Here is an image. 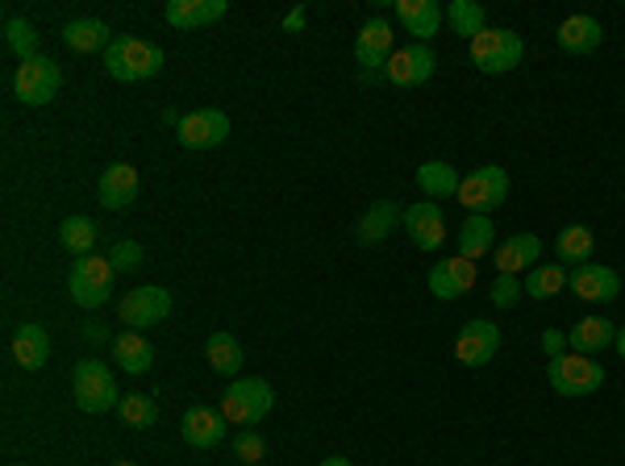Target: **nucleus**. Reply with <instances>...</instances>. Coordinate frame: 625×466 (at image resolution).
Here are the masks:
<instances>
[{
  "label": "nucleus",
  "mask_w": 625,
  "mask_h": 466,
  "mask_svg": "<svg viewBox=\"0 0 625 466\" xmlns=\"http://www.w3.org/2000/svg\"><path fill=\"white\" fill-rule=\"evenodd\" d=\"M488 296H493L496 308H517V300L526 296V288H521V280H517V275H496L493 292H488Z\"/></svg>",
  "instance_id": "nucleus-37"
},
{
  "label": "nucleus",
  "mask_w": 625,
  "mask_h": 466,
  "mask_svg": "<svg viewBox=\"0 0 625 466\" xmlns=\"http://www.w3.org/2000/svg\"><path fill=\"white\" fill-rule=\"evenodd\" d=\"M526 55V42L521 34H513L505 25H488L479 37H472V63L484 75H505L513 72Z\"/></svg>",
  "instance_id": "nucleus-4"
},
{
  "label": "nucleus",
  "mask_w": 625,
  "mask_h": 466,
  "mask_svg": "<svg viewBox=\"0 0 625 466\" xmlns=\"http://www.w3.org/2000/svg\"><path fill=\"white\" fill-rule=\"evenodd\" d=\"M592 246H596V238H592L588 225H568L554 238V259L563 262V267H584V262H592Z\"/></svg>",
  "instance_id": "nucleus-28"
},
{
  "label": "nucleus",
  "mask_w": 625,
  "mask_h": 466,
  "mask_svg": "<svg viewBox=\"0 0 625 466\" xmlns=\"http://www.w3.org/2000/svg\"><path fill=\"white\" fill-rule=\"evenodd\" d=\"M434 72H438L434 51H430V46H421V42L405 46V51H392V58L384 63V75H388L397 88H417V84H425Z\"/></svg>",
  "instance_id": "nucleus-12"
},
{
  "label": "nucleus",
  "mask_w": 625,
  "mask_h": 466,
  "mask_svg": "<svg viewBox=\"0 0 625 466\" xmlns=\"http://www.w3.org/2000/svg\"><path fill=\"white\" fill-rule=\"evenodd\" d=\"M46 355H51V337H46L42 325H21L18 334H13V358H18V367L42 371V367H46Z\"/></svg>",
  "instance_id": "nucleus-26"
},
{
  "label": "nucleus",
  "mask_w": 625,
  "mask_h": 466,
  "mask_svg": "<svg viewBox=\"0 0 625 466\" xmlns=\"http://www.w3.org/2000/svg\"><path fill=\"white\" fill-rule=\"evenodd\" d=\"M114 267H109V259H79L76 267H72V275H67V292H72V300L76 304H84V308H100L105 300L114 296Z\"/></svg>",
  "instance_id": "nucleus-8"
},
{
  "label": "nucleus",
  "mask_w": 625,
  "mask_h": 466,
  "mask_svg": "<svg viewBox=\"0 0 625 466\" xmlns=\"http://www.w3.org/2000/svg\"><path fill=\"white\" fill-rule=\"evenodd\" d=\"M505 196H509V171L505 167H475L459 184V205L472 217H493L496 208L505 205Z\"/></svg>",
  "instance_id": "nucleus-5"
},
{
  "label": "nucleus",
  "mask_w": 625,
  "mask_h": 466,
  "mask_svg": "<svg viewBox=\"0 0 625 466\" xmlns=\"http://www.w3.org/2000/svg\"><path fill=\"white\" fill-rule=\"evenodd\" d=\"M459 171L451 163H442V159H430V163H421L417 167V187L430 196V201H446V196H459Z\"/></svg>",
  "instance_id": "nucleus-27"
},
{
  "label": "nucleus",
  "mask_w": 625,
  "mask_h": 466,
  "mask_svg": "<svg viewBox=\"0 0 625 466\" xmlns=\"http://www.w3.org/2000/svg\"><path fill=\"white\" fill-rule=\"evenodd\" d=\"M446 21L455 25V34L479 37L488 30V9H484L479 0H451V4H446Z\"/></svg>",
  "instance_id": "nucleus-31"
},
{
  "label": "nucleus",
  "mask_w": 625,
  "mask_h": 466,
  "mask_svg": "<svg viewBox=\"0 0 625 466\" xmlns=\"http://www.w3.org/2000/svg\"><path fill=\"white\" fill-rule=\"evenodd\" d=\"M180 433H184V442H188V446L208 449V446H217V442H226V416H222V409H205V404H196V409L184 412Z\"/></svg>",
  "instance_id": "nucleus-18"
},
{
  "label": "nucleus",
  "mask_w": 625,
  "mask_h": 466,
  "mask_svg": "<svg viewBox=\"0 0 625 466\" xmlns=\"http://www.w3.org/2000/svg\"><path fill=\"white\" fill-rule=\"evenodd\" d=\"M617 342V325L608 317H584L575 321V329L568 334V346L575 350V355H601L605 346H613Z\"/></svg>",
  "instance_id": "nucleus-22"
},
{
  "label": "nucleus",
  "mask_w": 625,
  "mask_h": 466,
  "mask_svg": "<svg viewBox=\"0 0 625 466\" xmlns=\"http://www.w3.org/2000/svg\"><path fill=\"white\" fill-rule=\"evenodd\" d=\"M229 138V117L222 109H196L180 121V147L184 150H213Z\"/></svg>",
  "instance_id": "nucleus-11"
},
{
  "label": "nucleus",
  "mask_w": 625,
  "mask_h": 466,
  "mask_svg": "<svg viewBox=\"0 0 625 466\" xmlns=\"http://www.w3.org/2000/svg\"><path fill=\"white\" fill-rule=\"evenodd\" d=\"M114 412L121 416V425H130V430H154L159 425V409H154L151 395H121V404Z\"/></svg>",
  "instance_id": "nucleus-34"
},
{
  "label": "nucleus",
  "mask_w": 625,
  "mask_h": 466,
  "mask_svg": "<svg viewBox=\"0 0 625 466\" xmlns=\"http://www.w3.org/2000/svg\"><path fill=\"white\" fill-rule=\"evenodd\" d=\"M276 409V392L267 379H234L222 395V416L229 425H259L267 412Z\"/></svg>",
  "instance_id": "nucleus-3"
},
{
  "label": "nucleus",
  "mask_w": 625,
  "mask_h": 466,
  "mask_svg": "<svg viewBox=\"0 0 625 466\" xmlns=\"http://www.w3.org/2000/svg\"><path fill=\"white\" fill-rule=\"evenodd\" d=\"M234 454H238L243 463H259V458L267 454L263 437H259V433H238V442H234Z\"/></svg>",
  "instance_id": "nucleus-39"
},
{
  "label": "nucleus",
  "mask_w": 625,
  "mask_h": 466,
  "mask_svg": "<svg viewBox=\"0 0 625 466\" xmlns=\"http://www.w3.org/2000/svg\"><path fill=\"white\" fill-rule=\"evenodd\" d=\"M405 234L413 238L417 250H438L446 242V217L434 201H417V205L405 208Z\"/></svg>",
  "instance_id": "nucleus-14"
},
{
  "label": "nucleus",
  "mask_w": 625,
  "mask_h": 466,
  "mask_svg": "<svg viewBox=\"0 0 625 466\" xmlns=\"http://www.w3.org/2000/svg\"><path fill=\"white\" fill-rule=\"evenodd\" d=\"M322 466H355V463H351V458H338V454H334V458H325Z\"/></svg>",
  "instance_id": "nucleus-45"
},
{
  "label": "nucleus",
  "mask_w": 625,
  "mask_h": 466,
  "mask_svg": "<svg viewBox=\"0 0 625 466\" xmlns=\"http://www.w3.org/2000/svg\"><path fill=\"white\" fill-rule=\"evenodd\" d=\"M613 346H617V355L625 358V325H617V342H613Z\"/></svg>",
  "instance_id": "nucleus-44"
},
{
  "label": "nucleus",
  "mask_w": 625,
  "mask_h": 466,
  "mask_svg": "<svg viewBox=\"0 0 625 466\" xmlns=\"http://www.w3.org/2000/svg\"><path fill=\"white\" fill-rule=\"evenodd\" d=\"M84 337H88V342H105V337H109V329H105L100 321H93V325H84Z\"/></svg>",
  "instance_id": "nucleus-42"
},
{
  "label": "nucleus",
  "mask_w": 625,
  "mask_h": 466,
  "mask_svg": "<svg viewBox=\"0 0 625 466\" xmlns=\"http://www.w3.org/2000/svg\"><path fill=\"white\" fill-rule=\"evenodd\" d=\"M397 225H405V208H400L397 201H376V205L359 217V225H355V238H359L363 246H379Z\"/></svg>",
  "instance_id": "nucleus-19"
},
{
  "label": "nucleus",
  "mask_w": 625,
  "mask_h": 466,
  "mask_svg": "<svg viewBox=\"0 0 625 466\" xmlns=\"http://www.w3.org/2000/svg\"><path fill=\"white\" fill-rule=\"evenodd\" d=\"M601 21L588 18V13H575L559 25V46L568 51V55H592L596 46H601Z\"/></svg>",
  "instance_id": "nucleus-24"
},
{
  "label": "nucleus",
  "mask_w": 625,
  "mask_h": 466,
  "mask_svg": "<svg viewBox=\"0 0 625 466\" xmlns=\"http://www.w3.org/2000/svg\"><path fill=\"white\" fill-rule=\"evenodd\" d=\"M521 288H526V296L530 300H550L568 288V271H563L559 262H554V267H534Z\"/></svg>",
  "instance_id": "nucleus-35"
},
{
  "label": "nucleus",
  "mask_w": 625,
  "mask_h": 466,
  "mask_svg": "<svg viewBox=\"0 0 625 466\" xmlns=\"http://www.w3.org/2000/svg\"><path fill=\"white\" fill-rule=\"evenodd\" d=\"M114 466H138V463H114Z\"/></svg>",
  "instance_id": "nucleus-46"
},
{
  "label": "nucleus",
  "mask_w": 625,
  "mask_h": 466,
  "mask_svg": "<svg viewBox=\"0 0 625 466\" xmlns=\"http://www.w3.org/2000/svg\"><path fill=\"white\" fill-rule=\"evenodd\" d=\"M114 358L130 375H147L154 367V346L142 334H121L114 337Z\"/></svg>",
  "instance_id": "nucleus-29"
},
{
  "label": "nucleus",
  "mask_w": 625,
  "mask_h": 466,
  "mask_svg": "<svg viewBox=\"0 0 625 466\" xmlns=\"http://www.w3.org/2000/svg\"><path fill=\"white\" fill-rule=\"evenodd\" d=\"M105 72L121 84H142L163 72V51L142 37H114V46L105 51Z\"/></svg>",
  "instance_id": "nucleus-1"
},
{
  "label": "nucleus",
  "mask_w": 625,
  "mask_h": 466,
  "mask_svg": "<svg viewBox=\"0 0 625 466\" xmlns=\"http://www.w3.org/2000/svg\"><path fill=\"white\" fill-rule=\"evenodd\" d=\"M58 84H63V72H58V63H51L46 55L25 58L18 72H13V93H18V100L21 105H30V109L51 105L58 93Z\"/></svg>",
  "instance_id": "nucleus-7"
},
{
  "label": "nucleus",
  "mask_w": 625,
  "mask_h": 466,
  "mask_svg": "<svg viewBox=\"0 0 625 466\" xmlns=\"http://www.w3.org/2000/svg\"><path fill=\"white\" fill-rule=\"evenodd\" d=\"M493 217H467L463 229H459V259H484L488 250H493Z\"/></svg>",
  "instance_id": "nucleus-30"
},
{
  "label": "nucleus",
  "mask_w": 625,
  "mask_h": 466,
  "mask_svg": "<svg viewBox=\"0 0 625 466\" xmlns=\"http://www.w3.org/2000/svg\"><path fill=\"white\" fill-rule=\"evenodd\" d=\"M538 254H542V238L538 234H513V238H505V242L496 246L493 259L500 275H517L521 267H534Z\"/></svg>",
  "instance_id": "nucleus-21"
},
{
  "label": "nucleus",
  "mask_w": 625,
  "mask_h": 466,
  "mask_svg": "<svg viewBox=\"0 0 625 466\" xmlns=\"http://www.w3.org/2000/svg\"><path fill=\"white\" fill-rule=\"evenodd\" d=\"M4 42H9V51L25 63V58H34L39 55V30L30 25V21H21V18H9L4 21Z\"/></svg>",
  "instance_id": "nucleus-36"
},
{
  "label": "nucleus",
  "mask_w": 625,
  "mask_h": 466,
  "mask_svg": "<svg viewBox=\"0 0 625 466\" xmlns=\"http://www.w3.org/2000/svg\"><path fill=\"white\" fill-rule=\"evenodd\" d=\"M397 18L405 25V34H413L421 46H430V37L438 34L446 13H442L438 0H397Z\"/></svg>",
  "instance_id": "nucleus-17"
},
{
  "label": "nucleus",
  "mask_w": 625,
  "mask_h": 466,
  "mask_svg": "<svg viewBox=\"0 0 625 466\" xmlns=\"http://www.w3.org/2000/svg\"><path fill=\"white\" fill-rule=\"evenodd\" d=\"M304 18H309L304 9H297V13H288V18H284V30H288V34H297V30H304Z\"/></svg>",
  "instance_id": "nucleus-41"
},
{
  "label": "nucleus",
  "mask_w": 625,
  "mask_h": 466,
  "mask_svg": "<svg viewBox=\"0 0 625 466\" xmlns=\"http://www.w3.org/2000/svg\"><path fill=\"white\" fill-rule=\"evenodd\" d=\"M168 21L175 30H196V25H213L226 18V0H168Z\"/></svg>",
  "instance_id": "nucleus-23"
},
{
  "label": "nucleus",
  "mask_w": 625,
  "mask_h": 466,
  "mask_svg": "<svg viewBox=\"0 0 625 466\" xmlns=\"http://www.w3.org/2000/svg\"><path fill=\"white\" fill-rule=\"evenodd\" d=\"M163 121H168V126H175V130H180V121H184V117H180V112H175V109H163Z\"/></svg>",
  "instance_id": "nucleus-43"
},
{
  "label": "nucleus",
  "mask_w": 625,
  "mask_h": 466,
  "mask_svg": "<svg viewBox=\"0 0 625 466\" xmlns=\"http://www.w3.org/2000/svg\"><path fill=\"white\" fill-rule=\"evenodd\" d=\"M109 267H114V271H138V267H142V246L117 242L114 250H109Z\"/></svg>",
  "instance_id": "nucleus-38"
},
{
  "label": "nucleus",
  "mask_w": 625,
  "mask_h": 466,
  "mask_svg": "<svg viewBox=\"0 0 625 466\" xmlns=\"http://www.w3.org/2000/svg\"><path fill=\"white\" fill-rule=\"evenodd\" d=\"M568 288L580 300H592V304H613L622 296V275L613 267H596V262H584L568 275Z\"/></svg>",
  "instance_id": "nucleus-13"
},
{
  "label": "nucleus",
  "mask_w": 625,
  "mask_h": 466,
  "mask_svg": "<svg viewBox=\"0 0 625 466\" xmlns=\"http://www.w3.org/2000/svg\"><path fill=\"white\" fill-rule=\"evenodd\" d=\"M96 196H100V205L121 213V208H130L138 201V167L130 163H114V167H105L100 175V184H96Z\"/></svg>",
  "instance_id": "nucleus-15"
},
{
  "label": "nucleus",
  "mask_w": 625,
  "mask_h": 466,
  "mask_svg": "<svg viewBox=\"0 0 625 466\" xmlns=\"http://www.w3.org/2000/svg\"><path fill=\"white\" fill-rule=\"evenodd\" d=\"M117 313H121V321L130 325V329H151V325H159V321H168L171 313V292L168 288H133V292H126V300L117 304Z\"/></svg>",
  "instance_id": "nucleus-9"
},
{
  "label": "nucleus",
  "mask_w": 625,
  "mask_h": 466,
  "mask_svg": "<svg viewBox=\"0 0 625 466\" xmlns=\"http://www.w3.org/2000/svg\"><path fill=\"white\" fill-rule=\"evenodd\" d=\"M547 379L559 395L580 400V395H592L601 383H605V367L588 355H563V358H550Z\"/></svg>",
  "instance_id": "nucleus-6"
},
{
  "label": "nucleus",
  "mask_w": 625,
  "mask_h": 466,
  "mask_svg": "<svg viewBox=\"0 0 625 466\" xmlns=\"http://www.w3.org/2000/svg\"><path fill=\"white\" fill-rule=\"evenodd\" d=\"M496 350H500V329H496L493 321L475 317L459 329L455 358L463 362V367H484V362H493Z\"/></svg>",
  "instance_id": "nucleus-10"
},
{
  "label": "nucleus",
  "mask_w": 625,
  "mask_h": 466,
  "mask_svg": "<svg viewBox=\"0 0 625 466\" xmlns=\"http://www.w3.org/2000/svg\"><path fill=\"white\" fill-rule=\"evenodd\" d=\"M205 355H208V367H213L217 375H238V371H243V346H238L229 334L208 337Z\"/></svg>",
  "instance_id": "nucleus-32"
},
{
  "label": "nucleus",
  "mask_w": 625,
  "mask_h": 466,
  "mask_svg": "<svg viewBox=\"0 0 625 466\" xmlns=\"http://www.w3.org/2000/svg\"><path fill=\"white\" fill-rule=\"evenodd\" d=\"M475 288V262L467 259H442L430 271V292H434L438 300H459V296H467Z\"/></svg>",
  "instance_id": "nucleus-16"
},
{
  "label": "nucleus",
  "mask_w": 625,
  "mask_h": 466,
  "mask_svg": "<svg viewBox=\"0 0 625 466\" xmlns=\"http://www.w3.org/2000/svg\"><path fill=\"white\" fill-rule=\"evenodd\" d=\"M96 221L93 217H67V221L58 225V242H63V250H72V254H79V259H88V250L96 246Z\"/></svg>",
  "instance_id": "nucleus-33"
},
{
  "label": "nucleus",
  "mask_w": 625,
  "mask_h": 466,
  "mask_svg": "<svg viewBox=\"0 0 625 466\" xmlns=\"http://www.w3.org/2000/svg\"><path fill=\"white\" fill-rule=\"evenodd\" d=\"M72 392H76V404L84 412H109L121 404V392H117V375L105 367V362H96V358H84L76 362V371H72Z\"/></svg>",
  "instance_id": "nucleus-2"
},
{
  "label": "nucleus",
  "mask_w": 625,
  "mask_h": 466,
  "mask_svg": "<svg viewBox=\"0 0 625 466\" xmlns=\"http://www.w3.org/2000/svg\"><path fill=\"white\" fill-rule=\"evenodd\" d=\"M355 58L359 67H384L392 58V25L384 18H371L355 37Z\"/></svg>",
  "instance_id": "nucleus-20"
},
{
  "label": "nucleus",
  "mask_w": 625,
  "mask_h": 466,
  "mask_svg": "<svg viewBox=\"0 0 625 466\" xmlns=\"http://www.w3.org/2000/svg\"><path fill=\"white\" fill-rule=\"evenodd\" d=\"M542 350H547V358H563V350H568V334L547 329V334H542Z\"/></svg>",
  "instance_id": "nucleus-40"
},
{
  "label": "nucleus",
  "mask_w": 625,
  "mask_h": 466,
  "mask_svg": "<svg viewBox=\"0 0 625 466\" xmlns=\"http://www.w3.org/2000/svg\"><path fill=\"white\" fill-rule=\"evenodd\" d=\"M63 42L76 51V55H93V51H109L114 37H109V25L96 18H79L63 25Z\"/></svg>",
  "instance_id": "nucleus-25"
}]
</instances>
